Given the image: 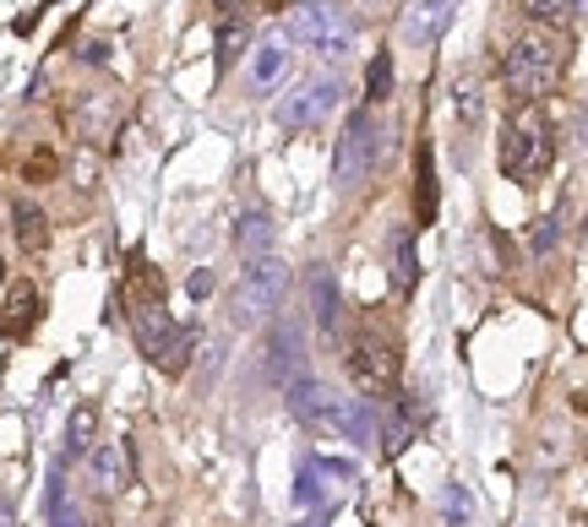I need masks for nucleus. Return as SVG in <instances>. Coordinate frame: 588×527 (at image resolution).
<instances>
[{
  "label": "nucleus",
  "mask_w": 588,
  "mask_h": 527,
  "mask_svg": "<svg viewBox=\"0 0 588 527\" xmlns=\"http://www.w3.org/2000/svg\"><path fill=\"white\" fill-rule=\"evenodd\" d=\"M121 299H126L132 337H137L143 359H147V365H158L163 376H180V370L191 365L196 332H191V326H180V321L163 310V277H158V272H152L143 256H132V272H126V288H121Z\"/></svg>",
  "instance_id": "f257e3e1"
},
{
  "label": "nucleus",
  "mask_w": 588,
  "mask_h": 527,
  "mask_svg": "<svg viewBox=\"0 0 588 527\" xmlns=\"http://www.w3.org/2000/svg\"><path fill=\"white\" fill-rule=\"evenodd\" d=\"M551 158H556L551 121L540 115V104H518L507 115V131H501V174L518 185H534V180H545Z\"/></svg>",
  "instance_id": "f03ea898"
},
{
  "label": "nucleus",
  "mask_w": 588,
  "mask_h": 527,
  "mask_svg": "<svg viewBox=\"0 0 588 527\" xmlns=\"http://www.w3.org/2000/svg\"><path fill=\"white\" fill-rule=\"evenodd\" d=\"M562 38L556 33H523L512 49H507V60H501V88L518 99V104H534V99H545L556 82H562Z\"/></svg>",
  "instance_id": "7ed1b4c3"
},
{
  "label": "nucleus",
  "mask_w": 588,
  "mask_h": 527,
  "mask_svg": "<svg viewBox=\"0 0 588 527\" xmlns=\"http://www.w3.org/2000/svg\"><path fill=\"white\" fill-rule=\"evenodd\" d=\"M354 33H360V22L338 5V0H299L290 11V38L294 44H305L316 60H349V49H354Z\"/></svg>",
  "instance_id": "20e7f679"
},
{
  "label": "nucleus",
  "mask_w": 588,
  "mask_h": 527,
  "mask_svg": "<svg viewBox=\"0 0 588 527\" xmlns=\"http://www.w3.org/2000/svg\"><path fill=\"white\" fill-rule=\"evenodd\" d=\"M284 294H290V266L279 262L273 251H268V256H246V266H240V288H235V321L251 326V321L279 316Z\"/></svg>",
  "instance_id": "39448f33"
},
{
  "label": "nucleus",
  "mask_w": 588,
  "mask_h": 527,
  "mask_svg": "<svg viewBox=\"0 0 588 527\" xmlns=\"http://www.w3.org/2000/svg\"><path fill=\"white\" fill-rule=\"evenodd\" d=\"M382 158V126L371 110H354L338 131V152H332V185L338 191H354Z\"/></svg>",
  "instance_id": "423d86ee"
},
{
  "label": "nucleus",
  "mask_w": 588,
  "mask_h": 527,
  "mask_svg": "<svg viewBox=\"0 0 588 527\" xmlns=\"http://www.w3.org/2000/svg\"><path fill=\"white\" fill-rule=\"evenodd\" d=\"M343 365H349V381H354V392L360 397H393L398 392V348L387 343V337H354L349 343V354H343Z\"/></svg>",
  "instance_id": "0eeeda50"
},
{
  "label": "nucleus",
  "mask_w": 588,
  "mask_h": 527,
  "mask_svg": "<svg viewBox=\"0 0 588 527\" xmlns=\"http://www.w3.org/2000/svg\"><path fill=\"white\" fill-rule=\"evenodd\" d=\"M338 99H343V82L338 77H310V82H299L290 99H279V126L284 131H305V126H321L332 110H338Z\"/></svg>",
  "instance_id": "6e6552de"
},
{
  "label": "nucleus",
  "mask_w": 588,
  "mask_h": 527,
  "mask_svg": "<svg viewBox=\"0 0 588 527\" xmlns=\"http://www.w3.org/2000/svg\"><path fill=\"white\" fill-rule=\"evenodd\" d=\"M321 429H332V435H343V440H354V446H371V440L382 435V419H376V402H371V397L332 392L327 413H321Z\"/></svg>",
  "instance_id": "1a4fd4ad"
},
{
  "label": "nucleus",
  "mask_w": 588,
  "mask_h": 527,
  "mask_svg": "<svg viewBox=\"0 0 588 527\" xmlns=\"http://www.w3.org/2000/svg\"><path fill=\"white\" fill-rule=\"evenodd\" d=\"M290 71H294L290 38L268 33V38H257V44H251V99H273V93L290 82Z\"/></svg>",
  "instance_id": "9d476101"
},
{
  "label": "nucleus",
  "mask_w": 588,
  "mask_h": 527,
  "mask_svg": "<svg viewBox=\"0 0 588 527\" xmlns=\"http://www.w3.org/2000/svg\"><path fill=\"white\" fill-rule=\"evenodd\" d=\"M294 376H305V337H299V321H279L268 337V381L290 387Z\"/></svg>",
  "instance_id": "9b49d317"
},
{
  "label": "nucleus",
  "mask_w": 588,
  "mask_h": 527,
  "mask_svg": "<svg viewBox=\"0 0 588 527\" xmlns=\"http://www.w3.org/2000/svg\"><path fill=\"white\" fill-rule=\"evenodd\" d=\"M452 5L457 0H409V11H404V44L431 49L446 33V22H452Z\"/></svg>",
  "instance_id": "f8f14e48"
},
{
  "label": "nucleus",
  "mask_w": 588,
  "mask_h": 527,
  "mask_svg": "<svg viewBox=\"0 0 588 527\" xmlns=\"http://www.w3.org/2000/svg\"><path fill=\"white\" fill-rule=\"evenodd\" d=\"M310 310H316V326H321V337L327 343H338V321H343V299H338V277H332V266H310Z\"/></svg>",
  "instance_id": "ddd939ff"
},
{
  "label": "nucleus",
  "mask_w": 588,
  "mask_h": 527,
  "mask_svg": "<svg viewBox=\"0 0 588 527\" xmlns=\"http://www.w3.org/2000/svg\"><path fill=\"white\" fill-rule=\"evenodd\" d=\"M38 288L33 283H11V294H5V305H0V332L5 337H27L33 332V321H38Z\"/></svg>",
  "instance_id": "4468645a"
},
{
  "label": "nucleus",
  "mask_w": 588,
  "mask_h": 527,
  "mask_svg": "<svg viewBox=\"0 0 588 527\" xmlns=\"http://www.w3.org/2000/svg\"><path fill=\"white\" fill-rule=\"evenodd\" d=\"M420 419H426V402H420V397L409 392V397H404V408H398V413H387V419H382V451H387V457H398V451H404V446L415 440Z\"/></svg>",
  "instance_id": "2eb2a0df"
},
{
  "label": "nucleus",
  "mask_w": 588,
  "mask_h": 527,
  "mask_svg": "<svg viewBox=\"0 0 588 527\" xmlns=\"http://www.w3.org/2000/svg\"><path fill=\"white\" fill-rule=\"evenodd\" d=\"M327 402H332V392H327L321 381H310V376H294L290 381V408H294V419H299L305 429H321Z\"/></svg>",
  "instance_id": "dca6fc26"
},
{
  "label": "nucleus",
  "mask_w": 588,
  "mask_h": 527,
  "mask_svg": "<svg viewBox=\"0 0 588 527\" xmlns=\"http://www.w3.org/2000/svg\"><path fill=\"white\" fill-rule=\"evenodd\" d=\"M393 262H387V272H393V288L398 294H415V283H420V256H415V234L409 229H393Z\"/></svg>",
  "instance_id": "f3484780"
},
{
  "label": "nucleus",
  "mask_w": 588,
  "mask_h": 527,
  "mask_svg": "<svg viewBox=\"0 0 588 527\" xmlns=\"http://www.w3.org/2000/svg\"><path fill=\"white\" fill-rule=\"evenodd\" d=\"M290 495H294V506H305V512H321V506H327V468H321V457H305V462H299Z\"/></svg>",
  "instance_id": "a211bd4d"
},
{
  "label": "nucleus",
  "mask_w": 588,
  "mask_h": 527,
  "mask_svg": "<svg viewBox=\"0 0 588 527\" xmlns=\"http://www.w3.org/2000/svg\"><path fill=\"white\" fill-rule=\"evenodd\" d=\"M11 229H16V245H22L27 256H38V251L49 245V218H44L33 202H16V207H11Z\"/></svg>",
  "instance_id": "6ab92c4d"
},
{
  "label": "nucleus",
  "mask_w": 588,
  "mask_h": 527,
  "mask_svg": "<svg viewBox=\"0 0 588 527\" xmlns=\"http://www.w3.org/2000/svg\"><path fill=\"white\" fill-rule=\"evenodd\" d=\"M93 429H99V408H93V402L71 408V419H66V451H60V462H71V457H88V451H93Z\"/></svg>",
  "instance_id": "aec40b11"
},
{
  "label": "nucleus",
  "mask_w": 588,
  "mask_h": 527,
  "mask_svg": "<svg viewBox=\"0 0 588 527\" xmlns=\"http://www.w3.org/2000/svg\"><path fill=\"white\" fill-rule=\"evenodd\" d=\"M121 484H126V446H99L93 451V490L110 501V495H121Z\"/></svg>",
  "instance_id": "412c9836"
},
{
  "label": "nucleus",
  "mask_w": 588,
  "mask_h": 527,
  "mask_svg": "<svg viewBox=\"0 0 588 527\" xmlns=\"http://www.w3.org/2000/svg\"><path fill=\"white\" fill-rule=\"evenodd\" d=\"M246 38H251V27H246V22H235V16H224V22H218V38H213V66H218V77H224V71L251 49Z\"/></svg>",
  "instance_id": "4be33fe9"
},
{
  "label": "nucleus",
  "mask_w": 588,
  "mask_h": 527,
  "mask_svg": "<svg viewBox=\"0 0 588 527\" xmlns=\"http://www.w3.org/2000/svg\"><path fill=\"white\" fill-rule=\"evenodd\" d=\"M415 207H420V224H437V163H431V147H420L415 158Z\"/></svg>",
  "instance_id": "5701e85b"
},
{
  "label": "nucleus",
  "mask_w": 588,
  "mask_h": 527,
  "mask_svg": "<svg viewBox=\"0 0 588 527\" xmlns=\"http://www.w3.org/2000/svg\"><path fill=\"white\" fill-rule=\"evenodd\" d=\"M235 245H240L246 256H268V251H273V218H268V213H246L240 229H235Z\"/></svg>",
  "instance_id": "b1692460"
},
{
  "label": "nucleus",
  "mask_w": 588,
  "mask_h": 527,
  "mask_svg": "<svg viewBox=\"0 0 588 527\" xmlns=\"http://www.w3.org/2000/svg\"><path fill=\"white\" fill-rule=\"evenodd\" d=\"M365 99H371V104H387V99H393V55H387V49L371 55V66H365Z\"/></svg>",
  "instance_id": "393cba45"
},
{
  "label": "nucleus",
  "mask_w": 588,
  "mask_h": 527,
  "mask_svg": "<svg viewBox=\"0 0 588 527\" xmlns=\"http://www.w3.org/2000/svg\"><path fill=\"white\" fill-rule=\"evenodd\" d=\"M66 462H55V479H49V523L55 527H82V517L71 512V501H66Z\"/></svg>",
  "instance_id": "a878e982"
},
{
  "label": "nucleus",
  "mask_w": 588,
  "mask_h": 527,
  "mask_svg": "<svg viewBox=\"0 0 588 527\" xmlns=\"http://www.w3.org/2000/svg\"><path fill=\"white\" fill-rule=\"evenodd\" d=\"M523 11L534 16V22H545V27H567L578 11H573V0H523Z\"/></svg>",
  "instance_id": "bb28decb"
},
{
  "label": "nucleus",
  "mask_w": 588,
  "mask_h": 527,
  "mask_svg": "<svg viewBox=\"0 0 588 527\" xmlns=\"http://www.w3.org/2000/svg\"><path fill=\"white\" fill-rule=\"evenodd\" d=\"M441 512H446V523L452 527H468V517H474L468 490H463V484H446V490H441Z\"/></svg>",
  "instance_id": "cd10ccee"
},
{
  "label": "nucleus",
  "mask_w": 588,
  "mask_h": 527,
  "mask_svg": "<svg viewBox=\"0 0 588 527\" xmlns=\"http://www.w3.org/2000/svg\"><path fill=\"white\" fill-rule=\"evenodd\" d=\"M556 234H562V218H556V213L540 218V229H534V256H545V251L556 245Z\"/></svg>",
  "instance_id": "c85d7f7f"
},
{
  "label": "nucleus",
  "mask_w": 588,
  "mask_h": 527,
  "mask_svg": "<svg viewBox=\"0 0 588 527\" xmlns=\"http://www.w3.org/2000/svg\"><path fill=\"white\" fill-rule=\"evenodd\" d=\"M457 110H463V121H479V93H474V82L457 88Z\"/></svg>",
  "instance_id": "c756f323"
},
{
  "label": "nucleus",
  "mask_w": 588,
  "mask_h": 527,
  "mask_svg": "<svg viewBox=\"0 0 588 527\" xmlns=\"http://www.w3.org/2000/svg\"><path fill=\"white\" fill-rule=\"evenodd\" d=\"M27 180H55V158H49V152L27 158Z\"/></svg>",
  "instance_id": "7c9ffc66"
},
{
  "label": "nucleus",
  "mask_w": 588,
  "mask_h": 527,
  "mask_svg": "<svg viewBox=\"0 0 588 527\" xmlns=\"http://www.w3.org/2000/svg\"><path fill=\"white\" fill-rule=\"evenodd\" d=\"M185 288H191V299H207V294H213V272H191Z\"/></svg>",
  "instance_id": "2f4dec72"
},
{
  "label": "nucleus",
  "mask_w": 588,
  "mask_h": 527,
  "mask_svg": "<svg viewBox=\"0 0 588 527\" xmlns=\"http://www.w3.org/2000/svg\"><path fill=\"white\" fill-rule=\"evenodd\" d=\"M0 527H16V523H11V506H5V501H0Z\"/></svg>",
  "instance_id": "473e14b6"
},
{
  "label": "nucleus",
  "mask_w": 588,
  "mask_h": 527,
  "mask_svg": "<svg viewBox=\"0 0 588 527\" xmlns=\"http://www.w3.org/2000/svg\"><path fill=\"white\" fill-rule=\"evenodd\" d=\"M299 527H327V517H321V512H316V517H310V523H299Z\"/></svg>",
  "instance_id": "72a5a7b5"
},
{
  "label": "nucleus",
  "mask_w": 588,
  "mask_h": 527,
  "mask_svg": "<svg viewBox=\"0 0 588 527\" xmlns=\"http://www.w3.org/2000/svg\"><path fill=\"white\" fill-rule=\"evenodd\" d=\"M573 11H578V16H588V0H573Z\"/></svg>",
  "instance_id": "f704fd0d"
},
{
  "label": "nucleus",
  "mask_w": 588,
  "mask_h": 527,
  "mask_svg": "<svg viewBox=\"0 0 588 527\" xmlns=\"http://www.w3.org/2000/svg\"><path fill=\"white\" fill-rule=\"evenodd\" d=\"M213 5H218V11H229V5H240V0H213Z\"/></svg>",
  "instance_id": "c9c22d12"
},
{
  "label": "nucleus",
  "mask_w": 588,
  "mask_h": 527,
  "mask_svg": "<svg viewBox=\"0 0 588 527\" xmlns=\"http://www.w3.org/2000/svg\"><path fill=\"white\" fill-rule=\"evenodd\" d=\"M268 5H273V11H284V5H290V0H268Z\"/></svg>",
  "instance_id": "e433bc0d"
},
{
  "label": "nucleus",
  "mask_w": 588,
  "mask_h": 527,
  "mask_svg": "<svg viewBox=\"0 0 588 527\" xmlns=\"http://www.w3.org/2000/svg\"><path fill=\"white\" fill-rule=\"evenodd\" d=\"M0 283H5V256H0Z\"/></svg>",
  "instance_id": "4c0bfd02"
}]
</instances>
